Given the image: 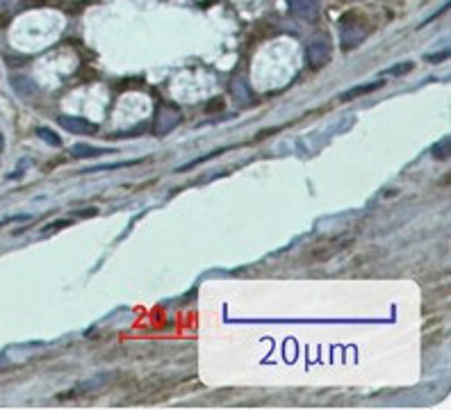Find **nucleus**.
Wrapping results in <instances>:
<instances>
[{
	"label": "nucleus",
	"instance_id": "obj_1",
	"mask_svg": "<svg viewBox=\"0 0 451 410\" xmlns=\"http://www.w3.org/2000/svg\"><path fill=\"white\" fill-rule=\"evenodd\" d=\"M367 35H369V28L365 26V21H362L356 12H349L340 21V44L344 51H351V48L362 44Z\"/></svg>",
	"mask_w": 451,
	"mask_h": 410
},
{
	"label": "nucleus",
	"instance_id": "obj_2",
	"mask_svg": "<svg viewBox=\"0 0 451 410\" xmlns=\"http://www.w3.org/2000/svg\"><path fill=\"white\" fill-rule=\"evenodd\" d=\"M331 55H333V44L328 35H315L308 42V48H305V58H308L310 69H324L331 62Z\"/></svg>",
	"mask_w": 451,
	"mask_h": 410
},
{
	"label": "nucleus",
	"instance_id": "obj_3",
	"mask_svg": "<svg viewBox=\"0 0 451 410\" xmlns=\"http://www.w3.org/2000/svg\"><path fill=\"white\" fill-rule=\"evenodd\" d=\"M287 7L296 19H301L305 23H315L321 14L319 0H287Z\"/></svg>",
	"mask_w": 451,
	"mask_h": 410
},
{
	"label": "nucleus",
	"instance_id": "obj_4",
	"mask_svg": "<svg viewBox=\"0 0 451 410\" xmlns=\"http://www.w3.org/2000/svg\"><path fill=\"white\" fill-rule=\"evenodd\" d=\"M58 123L64 128L67 133H74V135H96L99 133V126L92 123L90 119H83V117H71V114H62L58 119Z\"/></svg>",
	"mask_w": 451,
	"mask_h": 410
},
{
	"label": "nucleus",
	"instance_id": "obj_5",
	"mask_svg": "<svg viewBox=\"0 0 451 410\" xmlns=\"http://www.w3.org/2000/svg\"><path fill=\"white\" fill-rule=\"evenodd\" d=\"M178 121H180V112L176 110V108H169V105L160 108V112H158V123H155V133H158V135H167L169 130H173V128L178 126Z\"/></svg>",
	"mask_w": 451,
	"mask_h": 410
},
{
	"label": "nucleus",
	"instance_id": "obj_6",
	"mask_svg": "<svg viewBox=\"0 0 451 410\" xmlns=\"http://www.w3.org/2000/svg\"><path fill=\"white\" fill-rule=\"evenodd\" d=\"M230 94H232V99H235L237 103H241V105H248V103H253V92H251V87H248V83L244 78H235L230 83Z\"/></svg>",
	"mask_w": 451,
	"mask_h": 410
},
{
	"label": "nucleus",
	"instance_id": "obj_7",
	"mask_svg": "<svg viewBox=\"0 0 451 410\" xmlns=\"http://www.w3.org/2000/svg\"><path fill=\"white\" fill-rule=\"evenodd\" d=\"M383 85H385L383 80H378V83H372V85H360V87H353V89H349V92L340 94V101H342V103H346V101H351V99H358V96L372 94V92H376V89H381Z\"/></svg>",
	"mask_w": 451,
	"mask_h": 410
},
{
	"label": "nucleus",
	"instance_id": "obj_8",
	"mask_svg": "<svg viewBox=\"0 0 451 410\" xmlns=\"http://www.w3.org/2000/svg\"><path fill=\"white\" fill-rule=\"evenodd\" d=\"M103 153H110V148H96V146H90V144H76V146H71V155L80 157V160L99 157Z\"/></svg>",
	"mask_w": 451,
	"mask_h": 410
},
{
	"label": "nucleus",
	"instance_id": "obj_9",
	"mask_svg": "<svg viewBox=\"0 0 451 410\" xmlns=\"http://www.w3.org/2000/svg\"><path fill=\"white\" fill-rule=\"evenodd\" d=\"M449 153H451V142H449V137L440 139L436 146L431 148V155L436 157V160H449Z\"/></svg>",
	"mask_w": 451,
	"mask_h": 410
},
{
	"label": "nucleus",
	"instance_id": "obj_10",
	"mask_svg": "<svg viewBox=\"0 0 451 410\" xmlns=\"http://www.w3.org/2000/svg\"><path fill=\"white\" fill-rule=\"evenodd\" d=\"M37 137H39V139H44L46 144H51V146H62L60 135L53 133L51 128H37Z\"/></svg>",
	"mask_w": 451,
	"mask_h": 410
},
{
	"label": "nucleus",
	"instance_id": "obj_11",
	"mask_svg": "<svg viewBox=\"0 0 451 410\" xmlns=\"http://www.w3.org/2000/svg\"><path fill=\"white\" fill-rule=\"evenodd\" d=\"M413 69H415L413 62H399V64H394V67L388 69V74H390V76H406V74H410Z\"/></svg>",
	"mask_w": 451,
	"mask_h": 410
},
{
	"label": "nucleus",
	"instance_id": "obj_12",
	"mask_svg": "<svg viewBox=\"0 0 451 410\" xmlns=\"http://www.w3.org/2000/svg\"><path fill=\"white\" fill-rule=\"evenodd\" d=\"M142 160H133V162H117V164H103V166H90L87 173H94V171H105V169H119V166H133V164H139Z\"/></svg>",
	"mask_w": 451,
	"mask_h": 410
},
{
	"label": "nucleus",
	"instance_id": "obj_13",
	"mask_svg": "<svg viewBox=\"0 0 451 410\" xmlns=\"http://www.w3.org/2000/svg\"><path fill=\"white\" fill-rule=\"evenodd\" d=\"M445 58H449V51H442L438 55H426V60H429V62H440V60H445Z\"/></svg>",
	"mask_w": 451,
	"mask_h": 410
},
{
	"label": "nucleus",
	"instance_id": "obj_14",
	"mask_svg": "<svg viewBox=\"0 0 451 410\" xmlns=\"http://www.w3.org/2000/svg\"><path fill=\"white\" fill-rule=\"evenodd\" d=\"M5 148V142H3V135H0V151Z\"/></svg>",
	"mask_w": 451,
	"mask_h": 410
}]
</instances>
